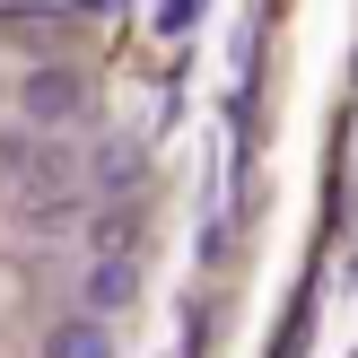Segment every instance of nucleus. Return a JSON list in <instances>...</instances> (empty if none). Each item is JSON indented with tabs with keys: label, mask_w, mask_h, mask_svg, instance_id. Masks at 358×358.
I'll use <instances>...</instances> for the list:
<instances>
[{
	"label": "nucleus",
	"mask_w": 358,
	"mask_h": 358,
	"mask_svg": "<svg viewBox=\"0 0 358 358\" xmlns=\"http://www.w3.org/2000/svg\"><path fill=\"white\" fill-rule=\"evenodd\" d=\"M17 114H27L35 131H70V122H87V79L62 70V62L27 70V79H17Z\"/></svg>",
	"instance_id": "1"
},
{
	"label": "nucleus",
	"mask_w": 358,
	"mask_h": 358,
	"mask_svg": "<svg viewBox=\"0 0 358 358\" xmlns=\"http://www.w3.org/2000/svg\"><path fill=\"white\" fill-rule=\"evenodd\" d=\"M140 297V271L122 254H105V262H87V315H122Z\"/></svg>",
	"instance_id": "2"
},
{
	"label": "nucleus",
	"mask_w": 358,
	"mask_h": 358,
	"mask_svg": "<svg viewBox=\"0 0 358 358\" xmlns=\"http://www.w3.org/2000/svg\"><path fill=\"white\" fill-rule=\"evenodd\" d=\"M87 175H96L105 192H140V175H149V149H140V140H96Z\"/></svg>",
	"instance_id": "3"
},
{
	"label": "nucleus",
	"mask_w": 358,
	"mask_h": 358,
	"mask_svg": "<svg viewBox=\"0 0 358 358\" xmlns=\"http://www.w3.org/2000/svg\"><path fill=\"white\" fill-rule=\"evenodd\" d=\"M44 358H114L105 315H70V324H52V332H44Z\"/></svg>",
	"instance_id": "4"
}]
</instances>
